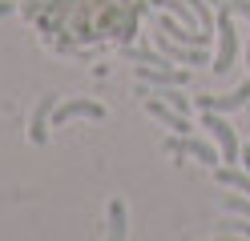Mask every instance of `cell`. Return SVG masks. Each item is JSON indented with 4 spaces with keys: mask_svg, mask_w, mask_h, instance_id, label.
<instances>
[{
    "mask_svg": "<svg viewBox=\"0 0 250 241\" xmlns=\"http://www.w3.org/2000/svg\"><path fill=\"white\" fill-rule=\"evenodd\" d=\"M146 112H149V117H158L166 129H174V133H182V137H190L194 133V125H190V117H186V112H178V109H169L166 101H153V96H149V101H146Z\"/></svg>",
    "mask_w": 250,
    "mask_h": 241,
    "instance_id": "obj_8",
    "label": "cell"
},
{
    "mask_svg": "<svg viewBox=\"0 0 250 241\" xmlns=\"http://www.w3.org/2000/svg\"><path fill=\"white\" fill-rule=\"evenodd\" d=\"M125 225H129L125 201H109V241H125Z\"/></svg>",
    "mask_w": 250,
    "mask_h": 241,
    "instance_id": "obj_12",
    "label": "cell"
},
{
    "mask_svg": "<svg viewBox=\"0 0 250 241\" xmlns=\"http://www.w3.org/2000/svg\"><path fill=\"white\" fill-rule=\"evenodd\" d=\"M242 161H246V173H250V145H246V153H242Z\"/></svg>",
    "mask_w": 250,
    "mask_h": 241,
    "instance_id": "obj_21",
    "label": "cell"
},
{
    "mask_svg": "<svg viewBox=\"0 0 250 241\" xmlns=\"http://www.w3.org/2000/svg\"><path fill=\"white\" fill-rule=\"evenodd\" d=\"M218 53H214V73L234 69L238 60V32H234V12L226 8V0H218Z\"/></svg>",
    "mask_w": 250,
    "mask_h": 241,
    "instance_id": "obj_1",
    "label": "cell"
},
{
    "mask_svg": "<svg viewBox=\"0 0 250 241\" xmlns=\"http://www.w3.org/2000/svg\"><path fill=\"white\" fill-rule=\"evenodd\" d=\"M202 129H210L218 149H222V165H234V161L242 157V145H238V133H234V125L222 117V112H202Z\"/></svg>",
    "mask_w": 250,
    "mask_h": 241,
    "instance_id": "obj_2",
    "label": "cell"
},
{
    "mask_svg": "<svg viewBox=\"0 0 250 241\" xmlns=\"http://www.w3.org/2000/svg\"><path fill=\"white\" fill-rule=\"evenodd\" d=\"M214 181H218V185H226V189H242L246 197H250V173H246V169L218 165V169H214Z\"/></svg>",
    "mask_w": 250,
    "mask_h": 241,
    "instance_id": "obj_11",
    "label": "cell"
},
{
    "mask_svg": "<svg viewBox=\"0 0 250 241\" xmlns=\"http://www.w3.org/2000/svg\"><path fill=\"white\" fill-rule=\"evenodd\" d=\"M226 8L234 16H246V20H250V0H226Z\"/></svg>",
    "mask_w": 250,
    "mask_h": 241,
    "instance_id": "obj_18",
    "label": "cell"
},
{
    "mask_svg": "<svg viewBox=\"0 0 250 241\" xmlns=\"http://www.w3.org/2000/svg\"><path fill=\"white\" fill-rule=\"evenodd\" d=\"M17 12V4H12V0H0V16H12Z\"/></svg>",
    "mask_w": 250,
    "mask_h": 241,
    "instance_id": "obj_19",
    "label": "cell"
},
{
    "mask_svg": "<svg viewBox=\"0 0 250 241\" xmlns=\"http://www.w3.org/2000/svg\"><path fill=\"white\" fill-rule=\"evenodd\" d=\"M194 105H198L202 112H230V109H246V105H250V76H246L234 93H222V96H194Z\"/></svg>",
    "mask_w": 250,
    "mask_h": 241,
    "instance_id": "obj_5",
    "label": "cell"
},
{
    "mask_svg": "<svg viewBox=\"0 0 250 241\" xmlns=\"http://www.w3.org/2000/svg\"><path fill=\"white\" fill-rule=\"evenodd\" d=\"M218 241H250V237H238V233H222Z\"/></svg>",
    "mask_w": 250,
    "mask_h": 241,
    "instance_id": "obj_20",
    "label": "cell"
},
{
    "mask_svg": "<svg viewBox=\"0 0 250 241\" xmlns=\"http://www.w3.org/2000/svg\"><path fill=\"white\" fill-rule=\"evenodd\" d=\"M137 80L142 85H162V89H182L190 73L186 69H149V64H137Z\"/></svg>",
    "mask_w": 250,
    "mask_h": 241,
    "instance_id": "obj_9",
    "label": "cell"
},
{
    "mask_svg": "<svg viewBox=\"0 0 250 241\" xmlns=\"http://www.w3.org/2000/svg\"><path fill=\"white\" fill-rule=\"evenodd\" d=\"M149 4H158V8H169V12H174V16H178L182 24H190V20H198V16H194V8L186 4V0H149Z\"/></svg>",
    "mask_w": 250,
    "mask_h": 241,
    "instance_id": "obj_15",
    "label": "cell"
},
{
    "mask_svg": "<svg viewBox=\"0 0 250 241\" xmlns=\"http://www.w3.org/2000/svg\"><path fill=\"white\" fill-rule=\"evenodd\" d=\"M162 101H166L169 109H178V112H190V96H182V89H166Z\"/></svg>",
    "mask_w": 250,
    "mask_h": 241,
    "instance_id": "obj_16",
    "label": "cell"
},
{
    "mask_svg": "<svg viewBox=\"0 0 250 241\" xmlns=\"http://www.w3.org/2000/svg\"><path fill=\"white\" fill-rule=\"evenodd\" d=\"M53 109H57V96H44V101L37 105V112H33V141L37 145L49 141V117H53Z\"/></svg>",
    "mask_w": 250,
    "mask_h": 241,
    "instance_id": "obj_10",
    "label": "cell"
},
{
    "mask_svg": "<svg viewBox=\"0 0 250 241\" xmlns=\"http://www.w3.org/2000/svg\"><path fill=\"white\" fill-rule=\"evenodd\" d=\"M73 117L101 121V117H105V105H97V101H85V96H77V101H61V105L53 109V125H69Z\"/></svg>",
    "mask_w": 250,
    "mask_h": 241,
    "instance_id": "obj_6",
    "label": "cell"
},
{
    "mask_svg": "<svg viewBox=\"0 0 250 241\" xmlns=\"http://www.w3.org/2000/svg\"><path fill=\"white\" fill-rule=\"evenodd\" d=\"M246 73H250V40H246Z\"/></svg>",
    "mask_w": 250,
    "mask_h": 241,
    "instance_id": "obj_22",
    "label": "cell"
},
{
    "mask_svg": "<svg viewBox=\"0 0 250 241\" xmlns=\"http://www.w3.org/2000/svg\"><path fill=\"white\" fill-rule=\"evenodd\" d=\"M218 233H238V237H250V217L230 213V217H222V221H218Z\"/></svg>",
    "mask_w": 250,
    "mask_h": 241,
    "instance_id": "obj_14",
    "label": "cell"
},
{
    "mask_svg": "<svg viewBox=\"0 0 250 241\" xmlns=\"http://www.w3.org/2000/svg\"><path fill=\"white\" fill-rule=\"evenodd\" d=\"M153 44H158V53H162L166 60H174V64H206V48L182 44V40H174V37H166L162 28L153 32Z\"/></svg>",
    "mask_w": 250,
    "mask_h": 241,
    "instance_id": "obj_4",
    "label": "cell"
},
{
    "mask_svg": "<svg viewBox=\"0 0 250 241\" xmlns=\"http://www.w3.org/2000/svg\"><path fill=\"white\" fill-rule=\"evenodd\" d=\"M158 28L166 32V37H174V40H182V44H194V48H206L210 37H214V32H206V28H186L182 20H174V16H162Z\"/></svg>",
    "mask_w": 250,
    "mask_h": 241,
    "instance_id": "obj_7",
    "label": "cell"
},
{
    "mask_svg": "<svg viewBox=\"0 0 250 241\" xmlns=\"http://www.w3.org/2000/svg\"><path fill=\"white\" fill-rule=\"evenodd\" d=\"M222 205H226V213H242V217H250V197H234V193H226Z\"/></svg>",
    "mask_w": 250,
    "mask_h": 241,
    "instance_id": "obj_17",
    "label": "cell"
},
{
    "mask_svg": "<svg viewBox=\"0 0 250 241\" xmlns=\"http://www.w3.org/2000/svg\"><path fill=\"white\" fill-rule=\"evenodd\" d=\"M166 149L169 153H190V157H198L202 161V165H210V169H218V165H222V149H214V145H206V141H202V137H169L166 141Z\"/></svg>",
    "mask_w": 250,
    "mask_h": 241,
    "instance_id": "obj_3",
    "label": "cell"
},
{
    "mask_svg": "<svg viewBox=\"0 0 250 241\" xmlns=\"http://www.w3.org/2000/svg\"><path fill=\"white\" fill-rule=\"evenodd\" d=\"M186 4L194 8L198 28H206V32H214V28H218V16H214V8H210V0H186Z\"/></svg>",
    "mask_w": 250,
    "mask_h": 241,
    "instance_id": "obj_13",
    "label": "cell"
}]
</instances>
